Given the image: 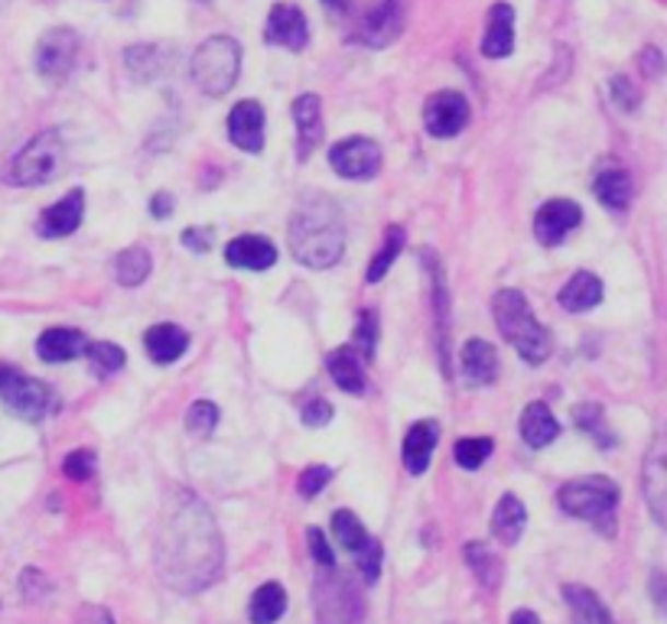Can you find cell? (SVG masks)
<instances>
[{
    "label": "cell",
    "mask_w": 667,
    "mask_h": 624,
    "mask_svg": "<svg viewBox=\"0 0 667 624\" xmlns=\"http://www.w3.org/2000/svg\"><path fill=\"white\" fill-rule=\"evenodd\" d=\"M423 257V267L430 270V296H433V316L440 319L436 322V342H440V362H443V372L449 377V293H446V283H443V270H440V260L436 254L430 250H420Z\"/></svg>",
    "instance_id": "cell-16"
},
{
    "label": "cell",
    "mask_w": 667,
    "mask_h": 624,
    "mask_svg": "<svg viewBox=\"0 0 667 624\" xmlns=\"http://www.w3.org/2000/svg\"><path fill=\"white\" fill-rule=\"evenodd\" d=\"M85 355H89V362H92V372L102 377L121 372L125 362H128L125 349L115 345V342H92V345H85Z\"/></svg>",
    "instance_id": "cell-38"
},
{
    "label": "cell",
    "mask_w": 667,
    "mask_h": 624,
    "mask_svg": "<svg viewBox=\"0 0 667 624\" xmlns=\"http://www.w3.org/2000/svg\"><path fill=\"white\" fill-rule=\"evenodd\" d=\"M0 400L30 423H39L56 410V397H52L49 384L23 375L20 368L3 365V362H0Z\"/></svg>",
    "instance_id": "cell-7"
},
{
    "label": "cell",
    "mask_w": 667,
    "mask_h": 624,
    "mask_svg": "<svg viewBox=\"0 0 667 624\" xmlns=\"http://www.w3.org/2000/svg\"><path fill=\"white\" fill-rule=\"evenodd\" d=\"M522 436L531 449H543L560 436V423L543 400H534L522 413Z\"/></svg>",
    "instance_id": "cell-27"
},
{
    "label": "cell",
    "mask_w": 667,
    "mask_h": 624,
    "mask_svg": "<svg viewBox=\"0 0 667 624\" xmlns=\"http://www.w3.org/2000/svg\"><path fill=\"white\" fill-rule=\"evenodd\" d=\"M329 482H332V469H329V466H309V469H303L296 488H300L303 498H316Z\"/></svg>",
    "instance_id": "cell-45"
},
{
    "label": "cell",
    "mask_w": 667,
    "mask_h": 624,
    "mask_svg": "<svg viewBox=\"0 0 667 624\" xmlns=\"http://www.w3.org/2000/svg\"><path fill=\"white\" fill-rule=\"evenodd\" d=\"M125 66L133 82H153L163 72V56L156 46H131L125 52Z\"/></svg>",
    "instance_id": "cell-35"
},
{
    "label": "cell",
    "mask_w": 667,
    "mask_h": 624,
    "mask_svg": "<svg viewBox=\"0 0 667 624\" xmlns=\"http://www.w3.org/2000/svg\"><path fill=\"white\" fill-rule=\"evenodd\" d=\"M286 242L303 267L326 270L339 263L346 250V222L339 205L323 192H306L290 215Z\"/></svg>",
    "instance_id": "cell-2"
},
{
    "label": "cell",
    "mask_w": 667,
    "mask_h": 624,
    "mask_svg": "<svg viewBox=\"0 0 667 624\" xmlns=\"http://www.w3.org/2000/svg\"><path fill=\"white\" fill-rule=\"evenodd\" d=\"M436 439H440L436 420H417V423L407 429L400 456H403V466H407L410 475H423V472H426V466H430V459H433V452H436Z\"/></svg>",
    "instance_id": "cell-18"
},
{
    "label": "cell",
    "mask_w": 667,
    "mask_h": 624,
    "mask_svg": "<svg viewBox=\"0 0 667 624\" xmlns=\"http://www.w3.org/2000/svg\"><path fill=\"white\" fill-rule=\"evenodd\" d=\"M225 569V540L209 510V504L176 488L163 501L160 527H156V573L160 579L183 592L209 589Z\"/></svg>",
    "instance_id": "cell-1"
},
{
    "label": "cell",
    "mask_w": 667,
    "mask_h": 624,
    "mask_svg": "<svg viewBox=\"0 0 667 624\" xmlns=\"http://www.w3.org/2000/svg\"><path fill=\"white\" fill-rule=\"evenodd\" d=\"M326 372L336 380L339 390L346 393H365V368H362V358L355 355V349L342 345L336 352L326 355Z\"/></svg>",
    "instance_id": "cell-25"
},
{
    "label": "cell",
    "mask_w": 667,
    "mask_h": 624,
    "mask_svg": "<svg viewBox=\"0 0 667 624\" xmlns=\"http://www.w3.org/2000/svg\"><path fill=\"white\" fill-rule=\"evenodd\" d=\"M225 260L238 270H270L277 263V245L261 235H242L225 245Z\"/></svg>",
    "instance_id": "cell-21"
},
{
    "label": "cell",
    "mask_w": 667,
    "mask_h": 624,
    "mask_svg": "<svg viewBox=\"0 0 667 624\" xmlns=\"http://www.w3.org/2000/svg\"><path fill=\"white\" fill-rule=\"evenodd\" d=\"M286 612V592L280 582H265L255 589L251 602H248V619L251 624H273L283 619Z\"/></svg>",
    "instance_id": "cell-31"
},
{
    "label": "cell",
    "mask_w": 667,
    "mask_h": 624,
    "mask_svg": "<svg viewBox=\"0 0 667 624\" xmlns=\"http://www.w3.org/2000/svg\"><path fill=\"white\" fill-rule=\"evenodd\" d=\"M469 118H472V111H469L466 95L449 92V89L430 95L426 105H423V127H426L430 137H440V140H449L459 130H466Z\"/></svg>",
    "instance_id": "cell-11"
},
{
    "label": "cell",
    "mask_w": 667,
    "mask_h": 624,
    "mask_svg": "<svg viewBox=\"0 0 667 624\" xmlns=\"http://www.w3.org/2000/svg\"><path fill=\"white\" fill-rule=\"evenodd\" d=\"M619 485L606 475H583L566 482L557 492V504L563 514L580 517L593 527H599L606 537L616 533V507H619Z\"/></svg>",
    "instance_id": "cell-4"
},
{
    "label": "cell",
    "mask_w": 667,
    "mask_h": 624,
    "mask_svg": "<svg viewBox=\"0 0 667 624\" xmlns=\"http://www.w3.org/2000/svg\"><path fill=\"white\" fill-rule=\"evenodd\" d=\"M143 349L153 365H173L186 355L189 335H186V329H179L173 322H156L143 332Z\"/></svg>",
    "instance_id": "cell-19"
},
{
    "label": "cell",
    "mask_w": 667,
    "mask_h": 624,
    "mask_svg": "<svg viewBox=\"0 0 667 624\" xmlns=\"http://www.w3.org/2000/svg\"><path fill=\"white\" fill-rule=\"evenodd\" d=\"M466 563L472 566L476 579L485 589H499V582H502V560H499V553L492 546H485L479 540L466 543Z\"/></svg>",
    "instance_id": "cell-32"
},
{
    "label": "cell",
    "mask_w": 667,
    "mask_h": 624,
    "mask_svg": "<svg viewBox=\"0 0 667 624\" xmlns=\"http://www.w3.org/2000/svg\"><path fill=\"white\" fill-rule=\"evenodd\" d=\"M332 537L339 540V546H346L349 553H359L362 546H365V540H368V530H365V523L352 514V510H336L332 514Z\"/></svg>",
    "instance_id": "cell-36"
},
{
    "label": "cell",
    "mask_w": 667,
    "mask_h": 624,
    "mask_svg": "<svg viewBox=\"0 0 667 624\" xmlns=\"http://www.w3.org/2000/svg\"><path fill=\"white\" fill-rule=\"evenodd\" d=\"M355 349L362 352L365 362L375 358V349H378V316H375V309H362L359 326H355Z\"/></svg>",
    "instance_id": "cell-41"
},
{
    "label": "cell",
    "mask_w": 667,
    "mask_h": 624,
    "mask_svg": "<svg viewBox=\"0 0 667 624\" xmlns=\"http://www.w3.org/2000/svg\"><path fill=\"white\" fill-rule=\"evenodd\" d=\"M515 49V7L512 3H492L489 26L482 36V56L505 59Z\"/></svg>",
    "instance_id": "cell-20"
},
{
    "label": "cell",
    "mask_w": 667,
    "mask_h": 624,
    "mask_svg": "<svg viewBox=\"0 0 667 624\" xmlns=\"http://www.w3.org/2000/svg\"><path fill=\"white\" fill-rule=\"evenodd\" d=\"M355 560H359V573L365 576V582H368V586H375V582H378V576H382V563H385V546H382V540L368 537V540H365V546L355 553Z\"/></svg>",
    "instance_id": "cell-42"
},
{
    "label": "cell",
    "mask_w": 667,
    "mask_h": 624,
    "mask_svg": "<svg viewBox=\"0 0 667 624\" xmlns=\"http://www.w3.org/2000/svg\"><path fill=\"white\" fill-rule=\"evenodd\" d=\"M212 242H215V235H212L209 225H202V228H186V232H183V245L192 250V254H206V250L212 248Z\"/></svg>",
    "instance_id": "cell-48"
},
{
    "label": "cell",
    "mask_w": 667,
    "mask_h": 624,
    "mask_svg": "<svg viewBox=\"0 0 667 624\" xmlns=\"http://www.w3.org/2000/svg\"><path fill=\"white\" fill-rule=\"evenodd\" d=\"M525 523H528V510L518 495H502V501L495 504V514H492V533L499 537V543L505 546H515L525 533Z\"/></svg>",
    "instance_id": "cell-26"
},
{
    "label": "cell",
    "mask_w": 667,
    "mask_h": 624,
    "mask_svg": "<svg viewBox=\"0 0 667 624\" xmlns=\"http://www.w3.org/2000/svg\"><path fill=\"white\" fill-rule=\"evenodd\" d=\"M459 362H463V375H466V380L472 387L492 384L499 377V355H495V349L485 339H469L463 345Z\"/></svg>",
    "instance_id": "cell-24"
},
{
    "label": "cell",
    "mask_w": 667,
    "mask_h": 624,
    "mask_svg": "<svg viewBox=\"0 0 667 624\" xmlns=\"http://www.w3.org/2000/svg\"><path fill=\"white\" fill-rule=\"evenodd\" d=\"M173 205H176V199H173L169 192H156V196L150 199V215H153V219H169V215H173Z\"/></svg>",
    "instance_id": "cell-50"
},
{
    "label": "cell",
    "mask_w": 667,
    "mask_h": 624,
    "mask_svg": "<svg viewBox=\"0 0 667 624\" xmlns=\"http://www.w3.org/2000/svg\"><path fill=\"white\" fill-rule=\"evenodd\" d=\"M573 423H576V429L586 433L599 449H616V446H619V436L609 429V423H606V410H602L596 400H583V403H576V407H573Z\"/></svg>",
    "instance_id": "cell-28"
},
{
    "label": "cell",
    "mask_w": 667,
    "mask_h": 624,
    "mask_svg": "<svg viewBox=\"0 0 667 624\" xmlns=\"http://www.w3.org/2000/svg\"><path fill=\"white\" fill-rule=\"evenodd\" d=\"M219 426V407L209 403V400H196L189 410H186V429L199 439L212 436V429Z\"/></svg>",
    "instance_id": "cell-40"
},
{
    "label": "cell",
    "mask_w": 667,
    "mask_h": 624,
    "mask_svg": "<svg viewBox=\"0 0 667 624\" xmlns=\"http://www.w3.org/2000/svg\"><path fill=\"white\" fill-rule=\"evenodd\" d=\"M229 140L245 153L265 150V108L258 102H238L229 115Z\"/></svg>",
    "instance_id": "cell-15"
},
{
    "label": "cell",
    "mask_w": 667,
    "mask_h": 624,
    "mask_svg": "<svg viewBox=\"0 0 667 624\" xmlns=\"http://www.w3.org/2000/svg\"><path fill=\"white\" fill-rule=\"evenodd\" d=\"M306 540H309V553H313V560H316L323 569H336V556H332V550H329L326 533H323L319 527H309V530H306Z\"/></svg>",
    "instance_id": "cell-46"
},
{
    "label": "cell",
    "mask_w": 667,
    "mask_h": 624,
    "mask_svg": "<svg viewBox=\"0 0 667 624\" xmlns=\"http://www.w3.org/2000/svg\"><path fill=\"white\" fill-rule=\"evenodd\" d=\"M642 488H645V495H648V504H652L655 520H658V523H665L667 479H665V452H662V446L652 452V462H648V469H645Z\"/></svg>",
    "instance_id": "cell-34"
},
{
    "label": "cell",
    "mask_w": 667,
    "mask_h": 624,
    "mask_svg": "<svg viewBox=\"0 0 667 624\" xmlns=\"http://www.w3.org/2000/svg\"><path fill=\"white\" fill-rule=\"evenodd\" d=\"M593 192L609 212H625L632 202V176L625 169H606L596 176Z\"/></svg>",
    "instance_id": "cell-29"
},
{
    "label": "cell",
    "mask_w": 667,
    "mask_h": 624,
    "mask_svg": "<svg viewBox=\"0 0 667 624\" xmlns=\"http://www.w3.org/2000/svg\"><path fill=\"white\" fill-rule=\"evenodd\" d=\"M85 335L79 329H46L39 339H36V355L46 362V365H62V362H72L85 352Z\"/></svg>",
    "instance_id": "cell-23"
},
{
    "label": "cell",
    "mask_w": 667,
    "mask_h": 624,
    "mask_svg": "<svg viewBox=\"0 0 667 624\" xmlns=\"http://www.w3.org/2000/svg\"><path fill=\"white\" fill-rule=\"evenodd\" d=\"M609 89H612V102H616L622 111H635V105H639V92H635V85H632L625 75H616Z\"/></svg>",
    "instance_id": "cell-47"
},
{
    "label": "cell",
    "mask_w": 667,
    "mask_h": 624,
    "mask_svg": "<svg viewBox=\"0 0 667 624\" xmlns=\"http://www.w3.org/2000/svg\"><path fill=\"white\" fill-rule=\"evenodd\" d=\"M59 160H62V137H59V130H43L7 163L3 179L10 186H23V189L43 186L46 179L56 176Z\"/></svg>",
    "instance_id": "cell-6"
},
{
    "label": "cell",
    "mask_w": 667,
    "mask_h": 624,
    "mask_svg": "<svg viewBox=\"0 0 667 624\" xmlns=\"http://www.w3.org/2000/svg\"><path fill=\"white\" fill-rule=\"evenodd\" d=\"M329 166L342 179H375L382 169V146L372 137H346L329 146Z\"/></svg>",
    "instance_id": "cell-10"
},
{
    "label": "cell",
    "mask_w": 667,
    "mask_h": 624,
    "mask_svg": "<svg viewBox=\"0 0 667 624\" xmlns=\"http://www.w3.org/2000/svg\"><path fill=\"white\" fill-rule=\"evenodd\" d=\"M400 250H403V228L391 225V228H388V235H385V248L372 257V267H368V283H378V280H382V276L391 270V263H395V257H398Z\"/></svg>",
    "instance_id": "cell-39"
},
{
    "label": "cell",
    "mask_w": 667,
    "mask_h": 624,
    "mask_svg": "<svg viewBox=\"0 0 667 624\" xmlns=\"http://www.w3.org/2000/svg\"><path fill=\"white\" fill-rule=\"evenodd\" d=\"M62 472H66V479H72V482L92 479V475H95V452H92V449H75V452H69V456L62 459Z\"/></svg>",
    "instance_id": "cell-43"
},
{
    "label": "cell",
    "mask_w": 667,
    "mask_h": 624,
    "mask_svg": "<svg viewBox=\"0 0 667 624\" xmlns=\"http://www.w3.org/2000/svg\"><path fill=\"white\" fill-rule=\"evenodd\" d=\"M580 222H583V209L573 199H550L534 215V238L543 248H557L573 228H580Z\"/></svg>",
    "instance_id": "cell-12"
},
{
    "label": "cell",
    "mask_w": 667,
    "mask_h": 624,
    "mask_svg": "<svg viewBox=\"0 0 667 624\" xmlns=\"http://www.w3.org/2000/svg\"><path fill=\"white\" fill-rule=\"evenodd\" d=\"M79 59V36L69 26H52L36 43V72L49 82H62Z\"/></svg>",
    "instance_id": "cell-9"
},
{
    "label": "cell",
    "mask_w": 667,
    "mask_h": 624,
    "mask_svg": "<svg viewBox=\"0 0 667 624\" xmlns=\"http://www.w3.org/2000/svg\"><path fill=\"white\" fill-rule=\"evenodd\" d=\"M265 39L270 46H283L290 52H300L309 43V23L306 13L293 3H277L270 7L265 26Z\"/></svg>",
    "instance_id": "cell-13"
},
{
    "label": "cell",
    "mask_w": 667,
    "mask_h": 624,
    "mask_svg": "<svg viewBox=\"0 0 667 624\" xmlns=\"http://www.w3.org/2000/svg\"><path fill=\"white\" fill-rule=\"evenodd\" d=\"M150 270H153V257L147 248H128L115 257V280L128 290L140 286L150 276Z\"/></svg>",
    "instance_id": "cell-33"
},
{
    "label": "cell",
    "mask_w": 667,
    "mask_h": 624,
    "mask_svg": "<svg viewBox=\"0 0 667 624\" xmlns=\"http://www.w3.org/2000/svg\"><path fill=\"white\" fill-rule=\"evenodd\" d=\"M492 449H495V443H492L489 436H463V439H456V446H453V459L459 462V469L476 472V469L492 456Z\"/></svg>",
    "instance_id": "cell-37"
},
{
    "label": "cell",
    "mask_w": 667,
    "mask_h": 624,
    "mask_svg": "<svg viewBox=\"0 0 667 624\" xmlns=\"http://www.w3.org/2000/svg\"><path fill=\"white\" fill-rule=\"evenodd\" d=\"M75 624H115V619H112V612L102 609V605H82Z\"/></svg>",
    "instance_id": "cell-49"
},
{
    "label": "cell",
    "mask_w": 667,
    "mask_h": 624,
    "mask_svg": "<svg viewBox=\"0 0 667 624\" xmlns=\"http://www.w3.org/2000/svg\"><path fill=\"white\" fill-rule=\"evenodd\" d=\"M508 624H543V622H540V619L534 615L531 609H518V612H512Z\"/></svg>",
    "instance_id": "cell-51"
},
{
    "label": "cell",
    "mask_w": 667,
    "mask_h": 624,
    "mask_svg": "<svg viewBox=\"0 0 667 624\" xmlns=\"http://www.w3.org/2000/svg\"><path fill=\"white\" fill-rule=\"evenodd\" d=\"M242 72V46L235 36H209L189 62V75L192 85L209 95V98H222L235 89Z\"/></svg>",
    "instance_id": "cell-5"
},
{
    "label": "cell",
    "mask_w": 667,
    "mask_h": 624,
    "mask_svg": "<svg viewBox=\"0 0 667 624\" xmlns=\"http://www.w3.org/2000/svg\"><path fill=\"white\" fill-rule=\"evenodd\" d=\"M492 316L499 332L515 345L528 365H543L550 355V329L534 316L531 303L522 290H499L492 299Z\"/></svg>",
    "instance_id": "cell-3"
},
{
    "label": "cell",
    "mask_w": 667,
    "mask_h": 624,
    "mask_svg": "<svg viewBox=\"0 0 667 624\" xmlns=\"http://www.w3.org/2000/svg\"><path fill=\"white\" fill-rule=\"evenodd\" d=\"M85 219V192L82 189H72L66 192L59 202H52L49 209H43L39 222H36V232L39 238L46 242H56V238H69L72 232H79Z\"/></svg>",
    "instance_id": "cell-14"
},
{
    "label": "cell",
    "mask_w": 667,
    "mask_h": 624,
    "mask_svg": "<svg viewBox=\"0 0 667 624\" xmlns=\"http://www.w3.org/2000/svg\"><path fill=\"white\" fill-rule=\"evenodd\" d=\"M557 303L566 313H589L602 303V280L589 270H576L557 293Z\"/></svg>",
    "instance_id": "cell-22"
},
{
    "label": "cell",
    "mask_w": 667,
    "mask_h": 624,
    "mask_svg": "<svg viewBox=\"0 0 667 624\" xmlns=\"http://www.w3.org/2000/svg\"><path fill=\"white\" fill-rule=\"evenodd\" d=\"M563 599L573 612V624H612L602 599L586 586H563Z\"/></svg>",
    "instance_id": "cell-30"
},
{
    "label": "cell",
    "mask_w": 667,
    "mask_h": 624,
    "mask_svg": "<svg viewBox=\"0 0 667 624\" xmlns=\"http://www.w3.org/2000/svg\"><path fill=\"white\" fill-rule=\"evenodd\" d=\"M403 20H407V0H365L355 26V43L368 49H385L400 36Z\"/></svg>",
    "instance_id": "cell-8"
},
{
    "label": "cell",
    "mask_w": 667,
    "mask_h": 624,
    "mask_svg": "<svg viewBox=\"0 0 667 624\" xmlns=\"http://www.w3.org/2000/svg\"><path fill=\"white\" fill-rule=\"evenodd\" d=\"M293 121H296V160L303 163L323 143V105H319V95H300L293 102Z\"/></svg>",
    "instance_id": "cell-17"
},
{
    "label": "cell",
    "mask_w": 667,
    "mask_h": 624,
    "mask_svg": "<svg viewBox=\"0 0 667 624\" xmlns=\"http://www.w3.org/2000/svg\"><path fill=\"white\" fill-rule=\"evenodd\" d=\"M323 7L329 10V13H349V7H352V0H323Z\"/></svg>",
    "instance_id": "cell-52"
},
{
    "label": "cell",
    "mask_w": 667,
    "mask_h": 624,
    "mask_svg": "<svg viewBox=\"0 0 667 624\" xmlns=\"http://www.w3.org/2000/svg\"><path fill=\"white\" fill-rule=\"evenodd\" d=\"M332 416H336V410H332V403L323 400V397H309V400L303 403V410H300V420H303L306 426H313V429L329 426Z\"/></svg>",
    "instance_id": "cell-44"
}]
</instances>
